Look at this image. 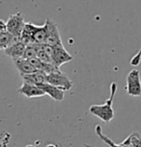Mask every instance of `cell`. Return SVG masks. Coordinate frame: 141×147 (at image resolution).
I'll list each match as a JSON object with an SVG mask.
<instances>
[{
    "label": "cell",
    "mask_w": 141,
    "mask_h": 147,
    "mask_svg": "<svg viewBox=\"0 0 141 147\" xmlns=\"http://www.w3.org/2000/svg\"><path fill=\"white\" fill-rule=\"evenodd\" d=\"M110 89V96L105 101V103L103 105H95V106L90 107L89 109L91 113L99 117L104 123H110L111 120L114 118V110L112 105H113V100L117 91V84L115 82L111 83Z\"/></svg>",
    "instance_id": "1"
},
{
    "label": "cell",
    "mask_w": 141,
    "mask_h": 147,
    "mask_svg": "<svg viewBox=\"0 0 141 147\" xmlns=\"http://www.w3.org/2000/svg\"><path fill=\"white\" fill-rule=\"evenodd\" d=\"M46 82L63 89L65 91L70 90L73 87V81L63 72H61L60 69H57L50 74H48L46 76Z\"/></svg>",
    "instance_id": "2"
},
{
    "label": "cell",
    "mask_w": 141,
    "mask_h": 147,
    "mask_svg": "<svg viewBox=\"0 0 141 147\" xmlns=\"http://www.w3.org/2000/svg\"><path fill=\"white\" fill-rule=\"evenodd\" d=\"M127 93L132 97L141 96V80L140 73L137 69H134L127 76Z\"/></svg>",
    "instance_id": "3"
},
{
    "label": "cell",
    "mask_w": 141,
    "mask_h": 147,
    "mask_svg": "<svg viewBox=\"0 0 141 147\" xmlns=\"http://www.w3.org/2000/svg\"><path fill=\"white\" fill-rule=\"evenodd\" d=\"M45 24L46 26V44L50 45L52 47H58L62 46V39L60 36L58 27L57 24L51 18H48L45 22Z\"/></svg>",
    "instance_id": "4"
},
{
    "label": "cell",
    "mask_w": 141,
    "mask_h": 147,
    "mask_svg": "<svg viewBox=\"0 0 141 147\" xmlns=\"http://www.w3.org/2000/svg\"><path fill=\"white\" fill-rule=\"evenodd\" d=\"M6 26L10 33H12L13 35L17 37V38H20L25 26L24 18L21 15V13H17L15 15L10 16L6 22Z\"/></svg>",
    "instance_id": "5"
},
{
    "label": "cell",
    "mask_w": 141,
    "mask_h": 147,
    "mask_svg": "<svg viewBox=\"0 0 141 147\" xmlns=\"http://www.w3.org/2000/svg\"><path fill=\"white\" fill-rule=\"evenodd\" d=\"M73 59H74V57L66 51V49L64 48L63 45L58 47H54L52 60H53V64L57 68H60L63 64L72 61Z\"/></svg>",
    "instance_id": "6"
},
{
    "label": "cell",
    "mask_w": 141,
    "mask_h": 147,
    "mask_svg": "<svg viewBox=\"0 0 141 147\" xmlns=\"http://www.w3.org/2000/svg\"><path fill=\"white\" fill-rule=\"evenodd\" d=\"M26 46H27V45L23 43L22 41H20V40L15 41L12 45H10L9 47H7V48L4 49V52L6 55L11 57L13 59V61H15V60L23 57Z\"/></svg>",
    "instance_id": "7"
},
{
    "label": "cell",
    "mask_w": 141,
    "mask_h": 147,
    "mask_svg": "<svg viewBox=\"0 0 141 147\" xmlns=\"http://www.w3.org/2000/svg\"><path fill=\"white\" fill-rule=\"evenodd\" d=\"M19 40H20V38L14 36L8 31L6 22H4L3 20H0V48L4 51L7 47H9L14 42Z\"/></svg>",
    "instance_id": "8"
},
{
    "label": "cell",
    "mask_w": 141,
    "mask_h": 147,
    "mask_svg": "<svg viewBox=\"0 0 141 147\" xmlns=\"http://www.w3.org/2000/svg\"><path fill=\"white\" fill-rule=\"evenodd\" d=\"M17 92L21 94V95L27 97V98H37V97H42L46 95L43 89H41L38 85L31 84V83L24 82V81H23L22 85L17 89Z\"/></svg>",
    "instance_id": "9"
},
{
    "label": "cell",
    "mask_w": 141,
    "mask_h": 147,
    "mask_svg": "<svg viewBox=\"0 0 141 147\" xmlns=\"http://www.w3.org/2000/svg\"><path fill=\"white\" fill-rule=\"evenodd\" d=\"M39 87L41 89H43L44 92L50 97L51 99L55 100V101H63L64 100V96H65V90L63 89L59 88V87H56V86L50 84L48 82H44L42 84L39 85Z\"/></svg>",
    "instance_id": "10"
},
{
    "label": "cell",
    "mask_w": 141,
    "mask_h": 147,
    "mask_svg": "<svg viewBox=\"0 0 141 147\" xmlns=\"http://www.w3.org/2000/svg\"><path fill=\"white\" fill-rule=\"evenodd\" d=\"M15 66L17 67V69L19 70V72L20 73V75H27V74H32L37 72V69L31 64V62L28 59L25 58H19L17 60L14 61Z\"/></svg>",
    "instance_id": "11"
},
{
    "label": "cell",
    "mask_w": 141,
    "mask_h": 147,
    "mask_svg": "<svg viewBox=\"0 0 141 147\" xmlns=\"http://www.w3.org/2000/svg\"><path fill=\"white\" fill-rule=\"evenodd\" d=\"M38 25H35L33 23H25L24 29L22 31V34L20 36V41L26 45H32L34 44V34L36 32Z\"/></svg>",
    "instance_id": "12"
},
{
    "label": "cell",
    "mask_w": 141,
    "mask_h": 147,
    "mask_svg": "<svg viewBox=\"0 0 141 147\" xmlns=\"http://www.w3.org/2000/svg\"><path fill=\"white\" fill-rule=\"evenodd\" d=\"M46 74L44 72H41V71H37L35 73L32 74H27V75H23L21 76L22 80L24 82H28L31 83V84H35V85H40L42 83L46 82Z\"/></svg>",
    "instance_id": "13"
},
{
    "label": "cell",
    "mask_w": 141,
    "mask_h": 147,
    "mask_svg": "<svg viewBox=\"0 0 141 147\" xmlns=\"http://www.w3.org/2000/svg\"><path fill=\"white\" fill-rule=\"evenodd\" d=\"M46 24L38 26L34 34V44H43L46 42Z\"/></svg>",
    "instance_id": "14"
},
{
    "label": "cell",
    "mask_w": 141,
    "mask_h": 147,
    "mask_svg": "<svg viewBox=\"0 0 141 147\" xmlns=\"http://www.w3.org/2000/svg\"><path fill=\"white\" fill-rule=\"evenodd\" d=\"M96 133H97V135H98L99 138H100L101 140L103 141V142H105L106 144H107L108 146H110V147H123L120 143L116 144L113 140H110V138H109L107 136L104 135V134L103 133V130H101V127L100 125H97L96 126Z\"/></svg>",
    "instance_id": "15"
},
{
    "label": "cell",
    "mask_w": 141,
    "mask_h": 147,
    "mask_svg": "<svg viewBox=\"0 0 141 147\" xmlns=\"http://www.w3.org/2000/svg\"><path fill=\"white\" fill-rule=\"evenodd\" d=\"M36 56H37V49H36V47H35V44L27 45L25 49V51H24V54H23V58L30 59Z\"/></svg>",
    "instance_id": "16"
},
{
    "label": "cell",
    "mask_w": 141,
    "mask_h": 147,
    "mask_svg": "<svg viewBox=\"0 0 141 147\" xmlns=\"http://www.w3.org/2000/svg\"><path fill=\"white\" fill-rule=\"evenodd\" d=\"M128 138H130V143L134 147H141V138L138 133L134 132L132 134H130Z\"/></svg>",
    "instance_id": "17"
},
{
    "label": "cell",
    "mask_w": 141,
    "mask_h": 147,
    "mask_svg": "<svg viewBox=\"0 0 141 147\" xmlns=\"http://www.w3.org/2000/svg\"><path fill=\"white\" fill-rule=\"evenodd\" d=\"M120 144H121L123 147H134V146L132 145V143H130L129 138H128L127 140H125L124 141H123V142H121Z\"/></svg>",
    "instance_id": "18"
},
{
    "label": "cell",
    "mask_w": 141,
    "mask_h": 147,
    "mask_svg": "<svg viewBox=\"0 0 141 147\" xmlns=\"http://www.w3.org/2000/svg\"><path fill=\"white\" fill-rule=\"evenodd\" d=\"M46 147H57V146L54 145V144H48V145H46Z\"/></svg>",
    "instance_id": "19"
},
{
    "label": "cell",
    "mask_w": 141,
    "mask_h": 147,
    "mask_svg": "<svg viewBox=\"0 0 141 147\" xmlns=\"http://www.w3.org/2000/svg\"><path fill=\"white\" fill-rule=\"evenodd\" d=\"M25 147H36L35 145H32V144H28V145H26Z\"/></svg>",
    "instance_id": "20"
},
{
    "label": "cell",
    "mask_w": 141,
    "mask_h": 147,
    "mask_svg": "<svg viewBox=\"0 0 141 147\" xmlns=\"http://www.w3.org/2000/svg\"><path fill=\"white\" fill-rule=\"evenodd\" d=\"M85 147H90L89 145H85Z\"/></svg>",
    "instance_id": "21"
}]
</instances>
